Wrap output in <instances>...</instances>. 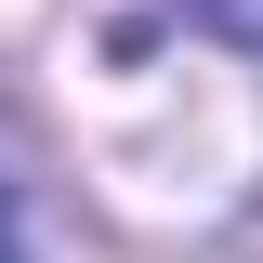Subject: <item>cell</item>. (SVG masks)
<instances>
[{
  "mask_svg": "<svg viewBox=\"0 0 263 263\" xmlns=\"http://www.w3.org/2000/svg\"><path fill=\"white\" fill-rule=\"evenodd\" d=\"M171 13H184L197 40H224V53H250V66H263V0H171Z\"/></svg>",
  "mask_w": 263,
  "mask_h": 263,
  "instance_id": "1",
  "label": "cell"
},
{
  "mask_svg": "<svg viewBox=\"0 0 263 263\" xmlns=\"http://www.w3.org/2000/svg\"><path fill=\"white\" fill-rule=\"evenodd\" d=\"M0 263H27V224H13V184H0Z\"/></svg>",
  "mask_w": 263,
  "mask_h": 263,
  "instance_id": "2",
  "label": "cell"
}]
</instances>
